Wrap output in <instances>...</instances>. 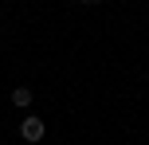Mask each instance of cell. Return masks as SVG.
<instances>
[{"mask_svg": "<svg viewBox=\"0 0 149 145\" xmlns=\"http://www.w3.org/2000/svg\"><path fill=\"white\" fill-rule=\"evenodd\" d=\"M43 133H47V126L39 122L36 114H28V118L20 122V137H24V141H43Z\"/></svg>", "mask_w": 149, "mask_h": 145, "instance_id": "obj_1", "label": "cell"}, {"mask_svg": "<svg viewBox=\"0 0 149 145\" xmlns=\"http://www.w3.org/2000/svg\"><path fill=\"white\" fill-rule=\"evenodd\" d=\"M31 98H36V94H31V86H16V90H12V102H16L20 110H28Z\"/></svg>", "mask_w": 149, "mask_h": 145, "instance_id": "obj_2", "label": "cell"}, {"mask_svg": "<svg viewBox=\"0 0 149 145\" xmlns=\"http://www.w3.org/2000/svg\"><path fill=\"white\" fill-rule=\"evenodd\" d=\"M82 4H102V0H82Z\"/></svg>", "mask_w": 149, "mask_h": 145, "instance_id": "obj_3", "label": "cell"}]
</instances>
